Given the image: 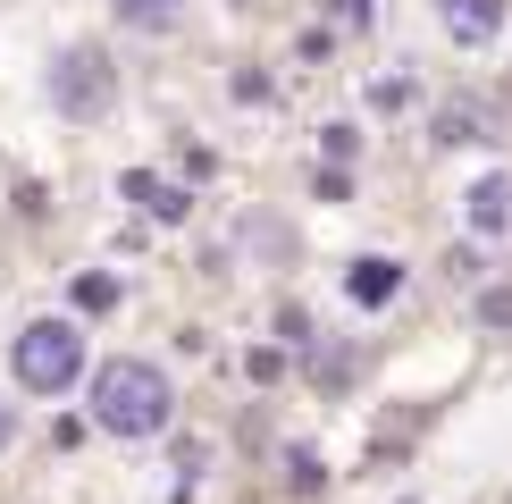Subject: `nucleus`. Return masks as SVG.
I'll return each instance as SVG.
<instances>
[{
	"label": "nucleus",
	"mask_w": 512,
	"mask_h": 504,
	"mask_svg": "<svg viewBox=\"0 0 512 504\" xmlns=\"http://www.w3.org/2000/svg\"><path fill=\"white\" fill-rule=\"evenodd\" d=\"M9 370L26 395H68L84 378V328L76 320H26L9 345Z\"/></svg>",
	"instance_id": "f03ea898"
},
{
	"label": "nucleus",
	"mask_w": 512,
	"mask_h": 504,
	"mask_svg": "<svg viewBox=\"0 0 512 504\" xmlns=\"http://www.w3.org/2000/svg\"><path fill=\"white\" fill-rule=\"evenodd\" d=\"M487 126H496L487 101H445V110H437V143H445V152H462V143H496Z\"/></svg>",
	"instance_id": "6e6552de"
},
{
	"label": "nucleus",
	"mask_w": 512,
	"mask_h": 504,
	"mask_svg": "<svg viewBox=\"0 0 512 504\" xmlns=\"http://www.w3.org/2000/svg\"><path fill=\"white\" fill-rule=\"evenodd\" d=\"M462 227H471V236H512V177L504 168H487V177L471 185V194H462Z\"/></svg>",
	"instance_id": "39448f33"
},
{
	"label": "nucleus",
	"mask_w": 512,
	"mask_h": 504,
	"mask_svg": "<svg viewBox=\"0 0 512 504\" xmlns=\"http://www.w3.org/2000/svg\"><path fill=\"white\" fill-rule=\"evenodd\" d=\"M76 303H84V311H110L118 286H110V278H76Z\"/></svg>",
	"instance_id": "ddd939ff"
},
{
	"label": "nucleus",
	"mask_w": 512,
	"mask_h": 504,
	"mask_svg": "<svg viewBox=\"0 0 512 504\" xmlns=\"http://www.w3.org/2000/svg\"><path fill=\"white\" fill-rule=\"evenodd\" d=\"M437 26H445V42H462V51H487V42L512 26V0H437Z\"/></svg>",
	"instance_id": "20e7f679"
},
{
	"label": "nucleus",
	"mask_w": 512,
	"mask_h": 504,
	"mask_svg": "<svg viewBox=\"0 0 512 504\" xmlns=\"http://www.w3.org/2000/svg\"><path fill=\"white\" fill-rule=\"evenodd\" d=\"M118 9V26H135V34H177L185 26V0H110Z\"/></svg>",
	"instance_id": "1a4fd4ad"
},
{
	"label": "nucleus",
	"mask_w": 512,
	"mask_h": 504,
	"mask_svg": "<svg viewBox=\"0 0 512 504\" xmlns=\"http://www.w3.org/2000/svg\"><path fill=\"white\" fill-rule=\"evenodd\" d=\"M168 420H177V387H168L160 362H143V353H118V362L93 370V429L101 437H126V446H143V437H160Z\"/></svg>",
	"instance_id": "f257e3e1"
},
{
	"label": "nucleus",
	"mask_w": 512,
	"mask_h": 504,
	"mask_svg": "<svg viewBox=\"0 0 512 504\" xmlns=\"http://www.w3.org/2000/svg\"><path fill=\"white\" fill-rule=\"evenodd\" d=\"M420 101V76L395 68V76H370V110H412Z\"/></svg>",
	"instance_id": "9d476101"
},
{
	"label": "nucleus",
	"mask_w": 512,
	"mask_h": 504,
	"mask_svg": "<svg viewBox=\"0 0 512 504\" xmlns=\"http://www.w3.org/2000/svg\"><path fill=\"white\" fill-rule=\"evenodd\" d=\"M353 160V126H328V143H319V168H345Z\"/></svg>",
	"instance_id": "f8f14e48"
},
{
	"label": "nucleus",
	"mask_w": 512,
	"mask_h": 504,
	"mask_svg": "<svg viewBox=\"0 0 512 504\" xmlns=\"http://www.w3.org/2000/svg\"><path fill=\"white\" fill-rule=\"evenodd\" d=\"M227 9H252V0H227Z\"/></svg>",
	"instance_id": "dca6fc26"
},
{
	"label": "nucleus",
	"mask_w": 512,
	"mask_h": 504,
	"mask_svg": "<svg viewBox=\"0 0 512 504\" xmlns=\"http://www.w3.org/2000/svg\"><path fill=\"white\" fill-rule=\"evenodd\" d=\"M378 9H387V0H328V26L336 34H361V26H378Z\"/></svg>",
	"instance_id": "9b49d317"
},
{
	"label": "nucleus",
	"mask_w": 512,
	"mask_h": 504,
	"mask_svg": "<svg viewBox=\"0 0 512 504\" xmlns=\"http://www.w3.org/2000/svg\"><path fill=\"white\" fill-rule=\"evenodd\" d=\"M479 320H487V328H512V294H504V286L479 294Z\"/></svg>",
	"instance_id": "4468645a"
},
{
	"label": "nucleus",
	"mask_w": 512,
	"mask_h": 504,
	"mask_svg": "<svg viewBox=\"0 0 512 504\" xmlns=\"http://www.w3.org/2000/svg\"><path fill=\"white\" fill-rule=\"evenodd\" d=\"M118 194L143 210V219H160V227H177L185 210H194V194H185V185H168V177H152V168H126L118 177Z\"/></svg>",
	"instance_id": "423d86ee"
},
{
	"label": "nucleus",
	"mask_w": 512,
	"mask_h": 504,
	"mask_svg": "<svg viewBox=\"0 0 512 504\" xmlns=\"http://www.w3.org/2000/svg\"><path fill=\"white\" fill-rule=\"evenodd\" d=\"M118 101V68H110V51H101V42H68V51L51 59V110L59 118H101Z\"/></svg>",
	"instance_id": "7ed1b4c3"
},
{
	"label": "nucleus",
	"mask_w": 512,
	"mask_h": 504,
	"mask_svg": "<svg viewBox=\"0 0 512 504\" xmlns=\"http://www.w3.org/2000/svg\"><path fill=\"white\" fill-rule=\"evenodd\" d=\"M9 437H17V404L0 395V454H9Z\"/></svg>",
	"instance_id": "2eb2a0df"
},
{
	"label": "nucleus",
	"mask_w": 512,
	"mask_h": 504,
	"mask_svg": "<svg viewBox=\"0 0 512 504\" xmlns=\"http://www.w3.org/2000/svg\"><path fill=\"white\" fill-rule=\"evenodd\" d=\"M345 294H353L361 311H387L395 294H403V261H395V252H361V261L345 269Z\"/></svg>",
	"instance_id": "0eeeda50"
}]
</instances>
